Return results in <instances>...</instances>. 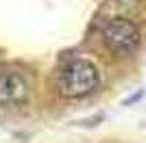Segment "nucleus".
I'll use <instances>...</instances> for the list:
<instances>
[{
	"instance_id": "f257e3e1",
	"label": "nucleus",
	"mask_w": 146,
	"mask_h": 143,
	"mask_svg": "<svg viewBox=\"0 0 146 143\" xmlns=\"http://www.w3.org/2000/svg\"><path fill=\"white\" fill-rule=\"evenodd\" d=\"M100 85L98 67L85 59L70 61L59 74V91L66 98H85Z\"/></svg>"
},
{
	"instance_id": "f03ea898",
	"label": "nucleus",
	"mask_w": 146,
	"mask_h": 143,
	"mask_svg": "<svg viewBox=\"0 0 146 143\" xmlns=\"http://www.w3.org/2000/svg\"><path fill=\"white\" fill-rule=\"evenodd\" d=\"M103 41L113 54L129 56L140 46V30L127 18H111L103 26Z\"/></svg>"
},
{
	"instance_id": "7ed1b4c3",
	"label": "nucleus",
	"mask_w": 146,
	"mask_h": 143,
	"mask_svg": "<svg viewBox=\"0 0 146 143\" xmlns=\"http://www.w3.org/2000/svg\"><path fill=\"white\" fill-rule=\"evenodd\" d=\"M29 83L18 72H0V108H18L29 102Z\"/></svg>"
}]
</instances>
